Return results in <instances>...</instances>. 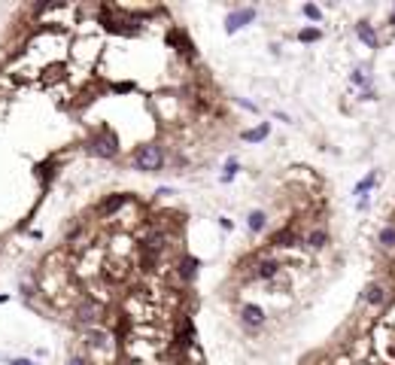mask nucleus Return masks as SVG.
<instances>
[{"label": "nucleus", "mask_w": 395, "mask_h": 365, "mask_svg": "<svg viewBox=\"0 0 395 365\" xmlns=\"http://www.w3.org/2000/svg\"><path fill=\"white\" fill-rule=\"evenodd\" d=\"M101 320H104V304H97L94 298L76 301V307H73V323L79 329H94Z\"/></svg>", "instance_id": "nucleus-1"}, {"label": "nucleus", "mask_w": 395, "mask_h": 365, "mask_svg": "<svg viewBox=\"0 0 395 365\" xmlns=\"http://www.w3.org/2000/svg\"><path fill=\"white\" fill-rule=\"evenodd\" d=\"M88 152L97 155V158H116L119 155V137L104 125V128H97V134L88 140Z\"/></svg>", "instance_id": "nucleus-2"}, {"label": "nucleus", "mask_w": 395, "mask_h": 365, "mask_svg": "<svg viewBox=\"0 0 395 365\" xmlns=\"http://www.w3.org/2000/svg\"><path fill=\"white\" fill-rule=\"evenodd\" d=\"M161 164H164V152H161V146H155V143L140 146V149L134 152V170L155 174V170H161Z\"/></svg>", "instance_id": "nucleus-3"}, {"label": "nucleus", "mask_w": 395, "mask_h": 365, "mask_svg": "<svg viewBox=\"0 0 395 365\" xmlns=\"http://www.w3.org/2000/svg\"><path fill=\"white\" fill-rule=\"evenodd\" d=\"M280 271H283L280 259H274V256H256V265H253V277L256 280H277Z\"/></svg>", "instance_id": "nucleus-4"}, {"label": "nucleus", "mask_w": 395, "mask_h": 365, "mask_svg": "<svg viewBox=\"0 0 395 365\" xmlns=\"http://www.w3.org/2000/svg\"><path fill=\"white\" fill-rule=\"evenodd\" d=\"M298 243H301V237H298V228L292 222L270 234V247H277V250H289V247H298Z\"/></svg>", "instance_id": "nucleus-5"}, {"label": "nucleus", "mask_w": 395, "mask_h": 365, "mask_svg": "<svg viewBox=\"0 0 395 365\" xmlns=\"http://www.w3.org/2000/svg\"><path fill=\"white\" fill-rule=\"evenodd\" d=\"M386 298H389V292H386L383 283H368L365 292H362V301H365V304H371V307H383Z\"/></svg>", "instance_id": "nucleus-6"}, {"label": "nucleus", "mask_w": 395, "mask_h": 365, "mask_svg": "<svg viewBox=\"0 0 395 365\" xmlns=\"http://www.w3.org/2000/svg\"><path fill=\"white\" fill-rule=\"evenodd\" d=\"M85 344H88V350L107 353V350L113 347V338H110L104 329H88V335H85Z\"/></svg>", "instance_id": "nucleus-7"}, {"label": "nucleus", "mask_w": 395, "mask_h": 365, "mask_svg": "<svg viewBox=\"0 0 395 365\" xmlns=\"http://www.w3.org/2000/svg\"><path fill=\"white\" fill-rule=\"evenodd\" d=\"M131 198H128V195H122V192H116V195H110V198H104L101 204H97V213H101V216H113V213H119L122 207H125Z\"/></svg>", "instance_id": "nucleus-8"}, {"label": "nucleus", "mask_w": 395, "mask_h": 365, "mask_svg": "<svg viewBox=\"0 0 395 365\" xmlns=\"http://www.w3.org/2000/svg\"><path fill=\"white\" fill-rule=\"evenodd\" d=\"M240 320H243V326L259 329V326H264V310L259 304H243L240 307Z\"/></svg>", "instance_id": "nucleus-9"}, {"label": "nucleus", "mask_w": 395, "mask_h": 365, "mask_svg": "<svg viewBox=\"0 0 395 365\" xmlns=\"http://www.w3.org/2000/svg\"><path fill=\"white\" fill-rule=\"evenodd\" d=\"M167 43H170V46H177V52H183V55H195L192 40H189L186 31H180V28H170V31H167Z\"/></svg>", "instance_id": "nucleus-10"}, {"label": "nucleus", "mask_w": 395, "mask_h": 365, "mask_svg": "<svg viewBox=\"0 0 395 365\" xmlns=\"http://www.w3.org/2000/svg\"><path fill=\"white\" fill-rule=\"evenodd\" d=\"M253 18H256V9H250V6H246V9H237V12H231V15H228L225 31H228V34H234V31H240V28H243V24H250Z\"/></svg>", "instance_id": "nucleus-11"}, {"label": "nucleus", "mask_w": 395, "mask_h": 365, "mask_svg": "<svg viewBox=\"0 0 395 365\" xmlns=\"http://www.w3.org/2000/svg\"><path fill=\"white\" fill-rule=\"evenodd\" d=\"M304 243H307L310 250H323L326 243H329V231L326 228H310L307 237H304Z\"/></svg>", "instance_id": "nucleus-12"}, {"label": "nucleus", "mask_w": 395, "mask_h": 365, "mask_svg": "<svg viewBox=\"0 0 395 365\" xmlns=\"http://www.w3.org/2000/svg\"><path fill=\"white\" fill-rule=\"evenodd\" d=\"M198 259H192V256H186V259H180V265H177V274L183 277V280H195V274H198Z\"/></svg>", "instance_id": "nucleus-13"}, {"label": "nucleus", "mask_w": 395, "mask_h": 365, "mask_svg": "<svg viewBox=\"0 0 395 365\" xmlns=\"http://www.w3.org/2000/svg\"><path fill=\"white\" fill-rule=\"evenodd\" d=\"M356 34H359V40H365L371 49H377V34H374V28H371L368 21H359V24H356Z\"/></svg>", "instance_id": "nucleus-14"}, {"label": "nucleus", "mask_w": 395, "mask_h": 365, "mask_svg": "<svg viewBox=\"0 0 395 365\" xmlns=\"http://www.w3.org/2000/svg\"><path fill=\"white\" fill-rule=\"evenodd\" d=\"M377 243H380L383 250H395V225H392V222L380 228V234H377Z\"/></svg>", "instance_id": "nucleus-15"}, {"label": "nucleus", "mask_w": 395, "mask_h": 365, "mask_svg": "<svg viewBox=\"0 0 395 365\" xmlns=\"http://www.w3.org/2000/svg\"><path fill=\"white\" fill-rule=\"evenodd\" d=\"M267 134H270V125H267V122H262L259 128H253V131H243V140H246V143H259V140H264Z\"/></svg>", "instance_id": "nucleus-16"}, {"label": "nucleus", "mask_w": 395, "mask_h": 365, "mask_svg": "<svg viewBox=\"0 0 395 365\" xmlns=\"http://www.w3.org/2000/svg\"><path fill=\"white\" fill-rule=\"evenodd\" d=\"M246 225H250V231H256V234H259V231L267 225V216H264L262 210H253V213H250V222H246Z\"/></svg>", "instance_id": "nucleus-17"}, {"label": "nucleus", "mask_w": 395, "mask_h": 365, "mask_svg": "<svg viewBox=\"0 0 395 365\" xmlns=\"http://www.w3.org/2000/svg\"><path fill=\"white\" fill-rule=\"evenodd\" d=\"M374 183H377V174H368V177L356 186V195H362V198H365V192H371V189H374Z\"/></svg>", "instance_id": "nucleus-18"}, {"label": "nucleus", "mask_w": 395, "mask_h": 365, "mask_svg": "<svg viewBox=\"0 0 395 365\" xmlns=\"http://www.w3.org/2000/svg\"><path fill=\"white\" fill-rule=\"evenodd\" d=\"M319 37H323V34H319V28H304V31L298 34V40H301V43H316Z\"/></svg>", "instance_id": "nucleus-19"}, {"label": "nucleus", "mask_w": 395, "mask_h": 365, "mask_svg": "<svg viewBox=\"0 0 395 365\" xmlns=\"http://www.w3.org/2000/svg\"><path fill=\"white\" fill-rule=\"evenodd\" d=\"M304 15H307V18H313V21H319V18H323L319 6H313V3H307V6H304Z\"/></svg>", "instance_id": "nucleus-20"}, {"label": "nucleus", "mask_w": 395, "mask_h": 365, "mask_svg": "<svg viewBox=\"0 0 395 365\" xmlns=\"http://www.w3.org/2000/svg\"><path fill=\"white\" fill-rule=\"evenodd\" d=\"M234 174H237V161H234V158H231V161H228V164H225V177H222V180H231V177H234Z\"/></svg>", "instance_id": "nucleus-21"}, {"label": "nucleus", "mask_w": 395, "mask_h": 365, "mask_svg": "<svg viewBox=\"0 0 395 365\" xmlns=\"http://www.w3.org/2000/svg\"><path fill=\"white\" fill-rule=\"evenodd\" d=\"M67 365H88V359H85L82 353H73V356L67 359Z\"/></svg>", "instance_id": "nucleus-22"}, {"label": "nucleus", "mask_w": 395, "mask_h": 365, "mask_svg": "<svg viewBox=\"0 0 395 365\" xmlns=\"http://www.w3.org/2000/svg\"><path fill=\"white\" fill-rule=\"evenodd\" d=\"M12 365H34V362H31V359H15Z\"/></svg>", "instance_id": "nucleus-23"}, {"label": "nucleus", "mask_w": 395, "mask_h": 365, "mask_svg": "<svg viewBox=\"0 0 395 365\" xmlns=\"http://www.w3.org/2000/svg\"><path fill=\"white\" fill-rule=\"evenodd\" d=\"M392 24H395V9H392Z\"/></svg>", "instance_id": "nucleus-24"}]
</instances>
